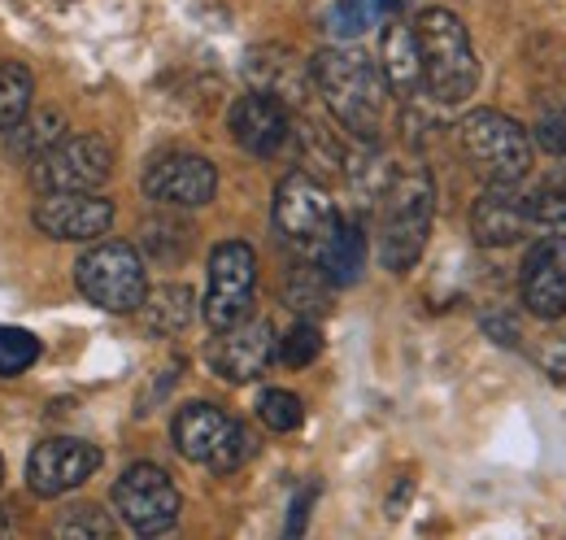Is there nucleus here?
I'll return each mask as SVG.
<instances>
[{
    "mask_svg": "<svg viewBox=\"0 0 566 540\" xmlns=\"http://www.w3.org/2000/svg\"><path fill=\"white\" fill-rule=\"evenodd\" d=\"M227 127H231V139L244 148V153H253V157H275L283 144H287V135H292V118H287V105L275 101V96H266V92H244L235 105H231V114H227Z\"/></svg>",
    "mask_w": 566,
    "mask_h": 540,
    "instance_id": "17",
    "label": "nucleus"
},
{
    "mask_svg": "<svg viewBox=\"0 0 566 540\" xmlns=\"http://www.w3.org/2000/svg\"><path fill=\"white\" fill-rule=\"evenodd\" d=\"M527 231H532V209L518 184H489L471 205V236L484 249H510Z\"/></svg>",
    "mask_w": 566,
    "mask_h": 540,
    "instance_id": "16",
    "label": "nucleus"
},
{
    "mask_svg": "<svg viewBox=\"0 0 566 540\" xmlns=\"http://www.w3.org/2000/svg\"><path fill=\"white\" fill-rule=\"evenodd\" d=\"M31 96H35L31 70L22 66V62H4L0 66V135L31 110Z\"/></svg>",
    "mask_w": 566,
    "mask_h": 540,
    "instance_id": "25",
    "label": "nucleus"
},
{
    "mask_svg": "<svg viewBox=\"0 0 566 540\" xmlns=\"http://www.w3.org/2000/svg\"><path fill=\"white\" fill-rule=\"evenodd\" d=\"M527 209H532V227L549 236H566V179L558 170L541 179L536 193H527Z\"/></svg>",
    "mask_w": 566,
    "mask_h": 540,
    "instance_id": "24",
    "label": "nucleus"
},
{
    "mask_svg": "<svg viewBox=\"0 0 566 540\" xmlns=\"http://www.w3.org/2000/svg\"><path fill=\"white\" fill-rule=\"evenodd\" d=\"M366 22H370V4L366 0H336L332 9H327V35H336V40H357L361 31H366Z\"/></svg>",
    "mask_w": 566,
    "mask_h": 540,
    "instance_id": "32",
    "label": "nucleus"
},
{
    "mask_svg": "<svg viewBox=\"0 0 566 540\" xmlns=\"http://www.w3.org/2000/svg\"><path fill=\"white\" fill-rule=\"evenodd\" d=\"M275 231H280L283 245H292L305 262H318L323 245L332 240V231L340 227V214H336V201L332 193L305 175V170H292L283 175L280 188H275Z\"/></svg>",
    "mask_w": 566,
    "mask_h": 540,
    "instance_id": "6",
    "label": "nucleus"
},
{
    "mask_svg": "<svg viewBox=\"0 0 566 540\" xmlns=\"http://www.w3.org/2000/svg\"><path fill=\"white\" fill-rule=\"evenodd\" d=\"M292 132L301 135V157H305V175H345V153H340V144L332 139V135L323 132V127H314V123H301V127H292Z\"/></svg>",
    "mask_w": 566,
    "mask_h": 540,
    "instance_id": "26",
    "label": "nucleus"
},
{
    "mask_svg": "<svg viewBox=\"0 0 566 540\" xmlns=\"http://www.w3.org/2000/svg\"><path fill=\"white\" fill-rule=\"evenodd\" d=\"M558 175H563V179H566V157H563V166H558Z\"/></svg>",
    "mask_w": 566,
    "mask_h": 540,
    "instance_id": "36",
    "label": "nucleus"
},
{
    "mask_svg": "<svg viewBox=\"0 0 566 540\" xmlns=\"http://www.w3.org/2000/svg\"><path fill=\"white\" fill-rule=\"evenodd\" d=\"M366 258H370L366 227L357 218H340V227L332 231V240L318 253V267L327 270V279L336 288H354L357 279H361V270H366Z\"/></svg>",
    "mask_w": 566,
    "mask_h": 540,
    "instance_id": "21",
    "label": "nucleus"
},
{
    "mask_svg": "<svg viewBox=\"0 0 566 540\" xmlns=\"http://www.w3.org/2000/svg\"><path fill=\"white\" fill-rule=\"evenodd\" d=\"M140 323L148 336H179L197 319V292L188 283H161L140 301Z\"/></svg>",
    "mask_w": 566,
    "mask_h": 540,
    "instance_id": "20",
    "label": "nucleus"
},
{
    "mask_svg": "<svg viewBox=\"0 0 566 540\" xmlns=\"http://www.w3.org/2000/svg\"><path fill=\"white\" fill-rule=\"evenodd\" d=\"M118 532V523L101 510V506H92V501H83V506H71L66 515H62V523H57V537H66V540H109Z\"/></svg>",
    "mask_w": 566,
    "mask_h": 540,
    "instance_id": "28",
    "label": "nucleus"
},
{
    "mask_svg": "<svg viewBox=\"0 0 566 540\" xmlns=\"http://www.w3.org/2000/svg\"><path fill=\"white\" fill-rule=\"evenodd\" d=\"M109 501H114L118 519L140 537L170 532L179 523V510H184V497H179L175 479L161 467H153V463H136V467H127L118 475Z\"/></svg>",
    "mask_w": 566,
    "mask_h": 540,
    "instance_id": "10",
    "label": "nucleus"
},
{
    "mask_svg": "<svg viewBox=\"0 0 566 540\" xmlns=\"http://www.w3.org/2000/svg\"><path fill=\"white\" fill-rule=\"evenodd\" d=\"M458 144L484 184H518L532 170V132L501 110H471L458 123Z\"/></svg>",
    "mask_w": 566,
    "mask_h": 540,
    "instance_id": "4",
    "label": "nucleus"
},
{
    "mask_svg": "<svg viewBox=\"0 0 566 540\" xmlns=\"http://www.w3.org/2000/svg\"><path fill=\"white\" fill-rule=\"evenodd\" d=\"M101 471V449L87 445V440H74V436H53V440H40L27 458V484L35 497H62L83 488L92 475Z\"/></svg>",
    "mask_w": 566,
    "mask_h": 540,
    "instance_id": "14",
    "label": "nucleus"
},
{
    "mask_svg": "<svg viewBox=\"0 0 566 540\" xmlns=\"http://www.w3.org/2000/svg\"><path fill=\"white\" fill-rule=\"evenodd\" d=\"M332 288L336 283L327 279V270L318 267V262H301V267H292L287 283H283V301L301 319H318V314L332 310Z\"/></svg>",
    "mask_w": 566,
    "mask_h": 540,
    "instance_id": "23",
    "label": "nucleus"
},
{
    "mask_svg": "<svg viewBox=\"0 0 566 540\" xmlns=\"http://www.w3.org/2000/svg\"><path fill=\"white\" fill-rule=\"evenodd\" d=\"M379 227H375V258L392 274H406L423 258L431 218H436V184L427 166L392 170L384 197H379Z\"/></svg>",
    "mask_w": 566,
    "mask_h": 540,
    "instance_id": "2",
    "label": "nucleus"
},
{
    "mask_svg": "<svg viewBox=\"0 0 566 540\" xmlns=\"http://www.w3.org/2000/svg\"><path fill=\"white\" fill-rule=\"evenodd\" d=\"M175 449L188 458V463H201L213 475H231L235 467H244L253 458V436L240 418L222 414L210 402H188L175 414Z\"/></svg>",
    "mask_w": 566,
    "mask_h": 540,
    "instance_id": "5",
    "label": "nucleus"
},
{
    "mask_svg": "<svg viewBox=\"0 0 566 540\" xmlns=\"http://www.w3.org/2000/svg\"><path fill=\"white\" fill-rule=\"evenodd\" d=\"M144 197L157 205H170V209H197V205H210L218 193V170H213L210 157L201 153H161L148 162L144 170Z\"/></svg>",
    "mask_w": 566,
    "mask_h": 540,
    "instance_id": "11",
    "label": "nucleus"
},
{
    "mask_svg": "<svg viewBox=\"0 0 566 540\" xmlns=\"http://www.w3.org/2000/svg\"><path fill=\"white\" fill-rule=\"evenodd\" d=\"M258 292V253L244 240H222L210 253V288L201 301V314L210 332H227L253 314Z\"/></svg>",
    "mask_w": 566,
    "mask_h": 540,
    "instance_id": "9",
    "label": "nucleus"
},
{
    "mask_svg": "<svg viewBox=\"0 0 566 540\" xmlns=\"http://www.w3.org/2000/svg\"><path fill=\"white\" fill-rule=\"evenodd\" d=\"M518 301L532 319L558 323L566 319V236H541L518 270Z\"/></svg>",
    "mask_w": 566,
    "mask_h": 540,
    "instance_id": "13",
    "label": "nucleus"
},
{
    "mask_svg": "<svg viewBox=\"0 0 566 540\" xmlns=\"http://www.w3.org/2000/svg\"><path fill=\"white\" fill-rule=\"evenodd\" d=\"M244 74H249V83H253L258 92L275 96L283 105H305V96H310V87H314L310 66H305L292 49H280V44L253 49L249 62H244Z\"/></svg>",
    "mask_w": 566,
    "mask_h": 540,
    "instance_id": "18",
    "label": "nucleus"
},
{
    "mask_svg": "<svg viewBox=\"0 0 566 540\" xmlns=\"http://www.w3.org/2000/svg\"><path fill=\"white\" fill-rule=\"evenodd\" d=\"M40 362V340L22 328H0V380H13Z\"/></svg>",
    "mask_w": 566,
    "mask_h": 540,
    "instance_id": "29",
    "label": "nucleus"
},
{
    "mask_svg": "<svg viewBox=\"0 0 566 540\" xmlns=\"http://www.w3.org/2000/svg\"><path fill=\"white\" fill-rule=\"evenodd\" d=\"M0 475H4V463H0Z\"/></svg>",
    "mask_w": 566,
    "mask_h": 540,
    "instance_id": "37",
    "label": "nucleus"
},
{
    "mask_svg": "<svg viewBox=\"0 0 566 540\" xmlns=\"http://www.w3.org/2000/svg\"><path fill=\"white\" fill-rule=\"evenodd\" d=\"M314 497H318V488H305V492L292 501V515H287V537H301V532H305V519H310Z\"/></svg>",
    "mask_w": 566,
    "mask_h": 540,
    "instance_id": "33",
    "label": "nucleus"
},
{
    "mask_svg": "<svg viewBox=\"0 0 566 540\" xmlns=\"http://www.w3.org/2000/svg\"><path fill=\"white\" fill-rule=\"evenodd\" d=\"M314 92L323 96L327 114L357 139H379L384 127V110H388V83H384V70L370 62V53L349 49V44H336V49H323L314 62Z\"/></svg>",
    "mask_w": 566,
    "mask_h": 540,
    "instance_id": "1",
    "label": "nucleus"
},
{
    "mask_svg": "<svg viewBox=\"0 0 566 540\" xmlns=\"http://www.w3.org/2000/svg\"><path fill=\"white\" fill-rule=\"evenodd\" d=\"M114 175V144L105 135H62L31 162V188L44 193H96Z\"/></svg>",
    "mask_w": 566,
    "mask_h": 540,
    "instance_id": "8",
    "label": "nucleus"
},
{
    "mask_svg": "<svg viewBox=\"0 0 566 540\" xmlns=\"http://www.w3.org/2000/svg\"><path fill=\"white\" fill-rule=\"evenodd\" d=\"M275 349H280V336L266 319H244L227 332H213V340L206 344V362L218 380L227 384H253L271 362H275Z\"/></svg>",
    "mask_w": 566,
    "mask_h": 540,
    "instance_id": "12",
    "label": "nucleus"
},
{
    "mask_svg": "<svg viewBox=\"0 0 566 540\" xmlns=\"http://www.w3.org/2000/svg\"><path fill=\"white\" fill-rule=\"evenodd\" d=\"M31 222L49 240H101L114 227V201L92 197V193H44Z\"/></svg>",
    "mask_w": 566,
    "mask_h": 540,
    "instance_id": "15",
    "label": "nucleus"
},
{
    "mask_svg": "<svg viewBox=\"0 0 566 540\" xmlns=\"http://www.w3.org/2000/svg\"><path fill=\"white\" fill-rule=\"evenodd\" d=\"M379 70L392 96L415 101L423 92V49H419V31L410 22H388L384 40H379Z\"/></svg>",
    "mask_w": 566,
    "mask_h": 540,
    "instance_id": "19",
    "label": "nucleus"
},
{
    "mask_svg": "<svg viewBox=\"0 0 566 540\" xmlns=\"http://www.w3.org/2000/svg\"><path fill=\"white\" fill-rule=\"evenodd\" d=\"M532 144H541L549 157H566V96L541 105V118H536V132Z\"/></svg>",
    "mask_w": 566,
    "mask_h": 540,
    "instance_id": "31",
    "label": "nucleus"
},
{
    "mask_svg": "<svg viewBox=\"0 0 566 540\" xmlns=\"http://www.w3.org/2000/svg\"><path fill=\"white\" fill-rule=\"evenodd\" d=\"M258 418L271 432H296L305 423V405H301L296 393H287V388H266L262 402H258Z\"/></svg>",
    "mask_w": 566,
    "mask_h": 540,
    "instance_id": "30",
    "label": "nucleus"
},
{
    "mask_svg": "<svg viewBox=\"0 0 566 540\" xmlns=\"http://www.w3.org/2000/svg\"><path fill=\"white\" fill-rule=\"evenodd\" d=\"M541 366H545L549 375L566 380V340H554V344H545V353H541Z\"/></svg>",
    "mask_w": 566,
    "mask_h": 540,
    "instance_id": "34",
    "label": "nucleus"
},
{
    "mask_svg": "<svg viewBox=\"0 0 566 540\" xmlns=\"http://www.w3.org/2000/svg\"><path fill=\"white\" fill-rule=\"evenodd\" d=\"M484 328L493 332L496 344H518V323H510V319H501V314H489Z\"/></svg>",
    "mask_w": 566,
    "mask_h": 540,
    "instance_id": "35",
    "label": "nucleus"
},
{
    "mask_svg": "<svg viewBox=\"0 0 566 540\" xmlns=\"http://www.w3.org/2000/svg\"><path fill=\"white\" fill-rule=\"evenodd\" d=\"M419 49H423V92L440 105H458L480 87V58L471 49V35L458 13L423 9L419 22Z\"/></svg>",
    "mask_w": 566,
    "mask_h": 540,
    "instance_id": "3",
    "label": "nucleus"
},
{
    "mask_svg": "<svg viewBox=\"0 0 566 540\" xmlns=\"http://www.w3.org/2000/svg\"><path fill=\"white\" fill-rule=\"evenodd\" d=\"M66 135V118L62 110H27L9 132H4V153L13 162H35L40 153H49L57 139Z\"/></svg>",
    "mask_w": 566,
    "mask_h": 540,
    "instance_id": "22",
    "label": "nucleus"
},
{
    "mask_svg": "<svg viewBox=\"0 0 566 540\" xmlns=\"http://www.w3.org/2000/svg\"><path fill=\"white\" fill-rule=\"evenodd\" d=\"M318 353H323V332L314 328V319H296L280 336V349H275V357H280L283 366H292V371L310 366Z\"/></svg>",
    "mask_w": 566,
    "mask_h": 540,
    "instance_id": "27",
    "label": "nucleus"
},
{
    "mask_svg": "<svg viewBox=\"0 0 566 540\" xmlns=\"http://www.w3.org/2000/svg\"><path fill=\"white\" fill-rule=\"evenodd\" d=\"M74 283H78L83 301H92L96 310H109V314H136L140 301L148 297L144 258L123 240H105V245L87 249L74 262Z\"/></svg>",
    "mask_w": 566,
    "mask_h": 540,
    "instance_id": "7",
    "label": "nucleus"
}]
</instances>
